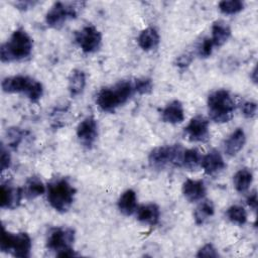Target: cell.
Listing matches in <instances>:
<instances>
[{"mask_svg":"<svg viewBox=\"0 0 258 258\" xmlns=\"http://www.w3.org/2000/svg\"><path fill=\"white\" fill-rule=\"evenodd\" d=\"M33 48V40L22 28L12 32L9 39L0 47V57L3 62L19 61L27 58Z\"/></svg>","mask_w":258,"mask_h":258,"instance_id":"2","label":"cell"},{"mask_svg":"<svg viewBox=\"0 0 258 258\" xmlns=\"http://www.w3.org/2000/svg\"><path fill=\"white\" fill-rule=\"evenodd\" d=\"M118 209L125 216H131L137 210V197L133 189H126L118 200Z\"/></svg>","mask_w":258,"mask_h":258,"instance_id":"21","label":"cell"},{"mask_svg":"<svg viewBox=\"0 0 258 258\" xmlns=\"http://www.w3.org/2000/svg\"><path fill=\"white\" fill-rule=\"evenodd\" d=\"M241 111H242V114L244 115V117L251 119V118L255 117V115L257 113V104L252 101H246L242 104Z\"/></svg>","mask_w":258,"mask_h":258,"instance_id":"31","label":"cell"},{"mask_svg":"<svg viewBox=\"0 0 258 258\" xmlns=\"http://www.w3.org/2000/svg\"><path fill=\"white\" fill-rule=\"evenodd\" d=\"M32 242L27 233H11L2 228L0 249L2 252L10 253L15 257L26 258L30 255Z\"/></svg>","mask_w":258,"mask_h":258,"instance_id":"8","label":"cell"},{"mask_svg":"<svg viewBox=\"0 0 258 258\" xmlns=\"http://www.w3.org/2000/svg\"><path fill=\"white\" fill-rule=\"evenodd\" d=\"M184 199L189 203H197L203 201L206 196V185L200 179H186L181 187Z\"/></svg>","mask_w":258,"mask_h":258,"instance_id":"14","label":"cell"},{"mask_svg":"<svg viewBox=\"0 0 258 258\" xmlns=\"http://www.w3.org/2000/svg\"><path fill=\"white\" fill-rule=\"evenodd\" d=\"M215 213V207L212 201L205 200L201 202L194 212L195 223L199 226L204 225Z\"/></svg>","mask_w":258,"mask_h":258,"instance_id":"24","label":"cell"},{"mask_svg":"<svg viewBox=\"0 0 258 258\" xmlns=\"http://www.w3.org/2000/svg\"><path fill=\"white\" fill-rule=\"evenodd\" d=\"M75 39L83 52L93 53L101 47L102 33L93 24H88L75 33Z\"/></svg>","mask_w":258,"mask_h":258,"instance_id":"10","label":"cell"},{"mask_svg":"<svg viewBox=\"0 0 258 258\" xmlns=\"http://www.w3.org/2000/svg\"><path fill=\"white\" fill-rule=\"evenodd\" d=\"M83 2H55L45 15L47 26L58 29L68 20L77 17Z\"/></svg>","mask_w":258,"mask_h":258,"instance_id":"9","label":"cell"},{"mask_svg":"<svg viewBox=\"0 0 258 258\" xmlns=\"http://www.w3.org/2000/svg\"><path fill=\"white\" fill-rule=\"evenodd\" d=\"M161 119L165 123L179 124L184 120V109L178 100L171 101L161 111Z\"/></svg>","mask_w":258,"mask_h":258,"instance_id":"16","label":"cell"},{"mask_svg":"<svg viewBox=\"0 0 258 258\" xmlns=\"http://www.w3.org/2000/svg\"><path fill=\"white\" fill-rule=\"evenodd\" d=\"M77 137L80 143L90 149L98 137V123L92 116L85 118L77 127Z\"/></svg>","mask_w":258,"mask_h":258,"instance_id":"12","label":"cell"},{"mask_svg":"<svg viewBox=\"0 0 258 258\" xmlns=\"http://www.w3.org/2000/svg\"><path fill=\"white\" fill-rule=\"evenodd\" d=\"M191 60H192V56L189 53H183L176 57L175 66L180 70H184L190 64Z\"/></svg>","mask_w":258,"mask_h":258,"instance_id":"34","label":"cell"},{"mask_svg":"<svg viewBox=\"0 0 258 258\" xmlns=\"http://www.w3.org/2000/svg\"><path fill=\"white\" fill-rule=\"evenodd\" d=\"M23 136V132L18 128L8 130V143L10 146H16Z\"/></svg>","mask_w":258,"mask_h":258,"instance_id":"33","label":"cell"},{"mask_svg":"<svg viewBox=\"0 0 258 258\" xmlns=\"http://www.w3.org/2000/svg\"><path fill=\"white\" fill-rule=\"evenodd\" d=\"M202 157L203 156L201 155V152L197 148L184 149L183 155H182L181 166H183L189 170H195L199 166H201Z\"/></svg>","mask_w":258,"mask_h":258,"instance_id":"26","label":"cell"},{"mask_svg":"<svg viewBox=\"0 0 258 258\" xmlns=\"http://www.w3.org/2000/svg\"><path fill=\"white\" fill-rule=\"evenodd\" d=\"M11 164V156L8 152V150H6L4 148V146L2 145L1 148V170L4 171L6 169H8L10 167Z\"/></svg>","mask_w":258,"mask_h":258,"instance_id":"35","label":"cell"},{"mask_svg":"<svg viewBox=\"0 0 258 258\" xmlns=\"http://www.w3.org/2000/svg\"><path fill=\"white\" fill-rule=\"evenodd\" d=\"M231 36V28L230 26L222 21H215L212 25V36L210 37L213 41L214 46H222L224 43L228 41Z\"/></svg>","mask_w":258,"mask_h":258,"instance_id":"20","label":"cell"},{"mask_svg":"<svg viewBox=\"0 0 258 258\" xmlns=\"http://www.w3.org/2000/svg\"><path fill=\"white\" fill-rule=\"evenodd\" d=\"M134 94L133 82L123 80L111 87L102 88L97 94L96 102L103 112L113 113L117 108L124 105Z\"/></svg>","mask_w":258,"mask_h":258,"instance_id":"1","label":"cell"},{"mask_svg":"<svg viewBox=\"0 0 258 258\" xmlns=\"http://www.w3.org/2000/svg\"><path fill=\"white\" fill-rule=\"evenodd\" d=\"M246 142V135L242 128H237L233 131L228 138L224 142V150L225 152L230 155H236L245 145Z\"/></svg>","mask_w":258,"mask_h":258,"instance_id":"18","label":"cell"},{"mask_svg":"<svg viewBox=\"0 0 258 258\" xmlns=\"http://www.w3.org/2000/svg\"><path fill=\"white\" fill-rule=\"evenodd\" d=\"M253 181V174L248 168L239 169L233 176L234 186L237 191L244 192L248 190Z\"/></svg>","mask_w":258,"mask_h":258,"instance_id":"25","label":"cell"},{"mask_svg":"<svg viewBox=\"0 0 258 258\" xmlns=\"http://www.w3.org/2000/svg\"><path fill=\"white\" fill-rule=\"evenodd\" d=\"M76 195V188L64 177H56L47 184V201L52 209L59 213H66L72 207Z\"/></svg>","mask_w":258,"mask_h":258,"instance_id":"3","label":"cell"},{"mask_svg":"<svg viewBox=\"0 0 258 258\" xmlns=\"http://www.w3.org/2000/svg\"><path fill=\"white\" fill-rule=\"evenodd\" d=\"M247 205L253 211H255L257 209V194H256L255 190L252 194H250V196H248V198H247Z\"/></svg>","mask_w":258,"mask_h":258,"instance_id":"37","label":"cell"},{"mask_svg":"<svg viewBox=\"0 0 258 258\" xmlns=\"http://www.w3.org/2000/svg\"><path fill=\"white\" fill-rule=\"evenodd\" d=\"M184 149L180 144L155 147L148 155V162L153 169H163L167 166H181Z\"/></svg>","mask_w":258,"mask_h":258,"instance_id":"7","label":"cell"},{"mask_svg":"<svg viewBox=\"0 0 258 258\" xmlns=\"http://www.w3.org/2000/svg\"><path fill=\"white\" fill-rule=\"evenodd\" d=\"M226 215L229 221L235 225L242 226L247 222V213L245 209L241 206H238V205L231 206L230 208H228Z\"/></svg>","mask_w":258,"mask_h":258,"instance_id":"27","label":"cell"},{"mask_svg":"<svg viewBox=\"0 0 258 258\" xmlns=\"http://www.w3.org/2000/svg\"><path fill=\"white\" fill-rule=\"evenodd\" d=\"M2 91L8 94H24L32 103H37L43 95V87L38 81L27 76H12L3 79Z\"/></svg>","mask_w":258,"mask_h":258,"instance_id":"5","label":"cell"},{"mask_svg":"<svg viewBox=\"0 0 258 258\" xmlns=\"http://www.w3.org/2000/svg\"><path fill=\"white\" fill-rule=\"evenodd\" d=\"M159 41H160L159 33L153 27H147L143 29L137 38L138 45L140 46L141 49L145 51H150L156 48L159 44Z\"/></svg>","mask_w":258,"mask_h":258,"instance_id":"19","label":"cell"},{"mask_svg":"<svg viewBox=\"0 0 258 258\" xmlns=\"http://www.w3.org/2000/svg\"><path fill=\"white\" fill-rule=\"evenodd\" d=\"M256 75H257V73H256V68H254V70H253V72H252V76H251V78H252V80H253V82H254V83H256V82H257Z\"/></svg>","mask_w":258,"mask_h":258,"instance_id":"38","label":"cell"},{"mask_svg":"<svg viewBox=\"0 0 258 258\" xmlns=\"http://www.w3.org/2000/svg\"><path fill=\"white\" fill-rule=\"evenodd\" d=\"M207 104L209 116L216 123L229 122L236 109V104L232 95L225 89H219L212 92L208 97Z\"/></svg>","mask_w":258,"mask_h":258,"instance_id":"4","label":"cell"},{"mask_svg":"<svg viewBox=\"0 0 258 258\" xmlns=\"http://www.w3.org/2000/svg\"><path fill=\"white\" fill-rule=\"evenodd\" d=\"M219 9L226 15L237 14L244 9V2L241 0H223L219 3Z\"/></svg>","mask_w":258,"mask_h":258,"instance_id":"28","label":"cell"},{"mask_svg":"<svg viewBox=\"0 0 258 258\" xmlns=\"http://www.w3.org/2000/svg\"><path fill=\"white\" fill-rule=\"evenodd\" d=\"M45 192V185L37 176H30L23 188V196L27 200H33Z\"/></svg>","mask_w":258,"mask_h":258,"instance_id":"23","label":"cell"},{"mask_svg":"<svg viewBox=\"0 0 258 258\" xmlns=\"http://www.w3.org/2000/svg\"><path fill=\"white\" fill-rule=\"evenodd\" d=\"M23 189L10 184L9 182L2 183L0 189V206L2 209L14 210L21 202Z\"/></svg>","mask_w":258,"mask_h":258,"instance_id":"13","label":"cell"},{"mask_svg":"<svg viewBox=\"0 0 258 258\" xmlns=\"http://www.w3.org/2000/svg\"><path fill=\"white\" fill-rule=\"evenodd\" d=\"M137 220L143 224L155 226L160 218V210L156 204L142 205L136 210Z\"/></svg>","mask_w":258,"mask_h":258,"instance_id":"17","label":"cell"},{"mask_svg":"<svg viewBox=\"0 0 258 258\" xmlns=\"http://www.w3.org/2000/svg\"><path fill=\"white\" fill-rule=\"evenodd\" d=\"M135 93L139 95H147L153 90L152 80L149 78H140L133 81Z\"/></svg>","mask_w":258,"mask_h":258,"instance_id":"29","label":"cell"},{"mask_svg":"<svg viewBox=\"0 0 258 258\" xmlns=\"http://www.w3.org/2000/svg\"><path fill=\"white\" fill-rule=\"evenodd\" d=\"M183 132L189 141L206 142L210 138L209 120L204 116H196L190 119Z\"/></svg>","mask_w":258,"mask_h":258,"instance_id":"11","label":"cell"},{"mask_svg":"<svg viewBox=\"0 0 258 258\" xmlns=\"http://www.w3.org/2000/svg\"><path fill=\"white\" fill-rule=\"evenodd\" d=\"M86 87V75L81 70L72 71L69 78V92L72 97L80 96Z\"/></svg>","mask_w":258,"mask_h":258,"instance_id":"22","label":"cell"},{"mask_svg":"<svg viewBox=\"0 0 258 258\" xmlns=\"http://www.w3.org/2000/svg\"><path fill=\"white\" fill-rule=\"evenodd\" d=\"M74 241L75 231L72 228L55 227L48 232L46 247L58 257H72L77 255L73 249Z\"/></svg>","mask_w":258,"mask_h":258,"instance_id":"6","label":"cell"},{"mask_svg":"<svg viewBox=\"0 0 258 258\" xmlns=\"http://www.w3.org/2000/svg\"><path fill=\"white\" fill-rule=\"evenodd\" d=\"M201 166L207 174L213 175L222 171L226 167V163L218 150H211L202 157Z\"/></svg>","mask_w":258,"mask_h":258,"instance_id":"15","label":"cell"},{"mask_svg":"<svg viewBox=\"0 0 258 258\" xmlns=\"http://www.w3.org/2000/svg\"><path fill=\"white\" fill-rule=\"evenodd\" d=\"M213 48H214V44H213L212 39L210 37H205V38H203V40L198 45L197 53L200 57L206 58V57H209L212 54Z\"/></svg>","mask_w":258,"mask_h":258,"instance_id":"30","label":"cell"},{"mask_svg":"<svg viewBox=\"0 0 258 258\" xmlns=\"http://www.w3.org/2000/svg\"><path fill=\"white\" fill-rule=\"evenodd\" d=\"M36 3L37 2H34V1H19V2H15L14 5L19 10H27L29 8H32Z\"/></svg>","mask_w":258,"mask_h":258,"instance_id":"36","label":"cell"},{"mask_svg":"<svg viewBox=\"0 0 258 258\" xmlns=\"http://www.w3.org/2000/svg\"><path fill=\"white\" fill-rule=\"evenodd\" d=\"M219 253L212 244L204 245L197 253V257H218Z\"/></svg>","mask_w":258,"mask_h":258,"instance_id":"32","label":"cell"}]
</instances>
